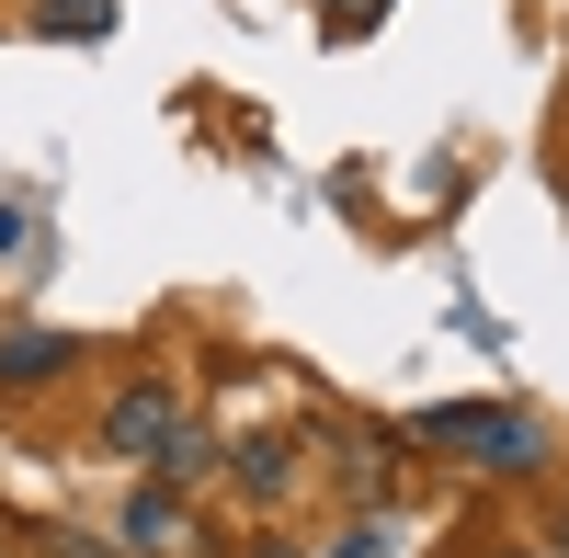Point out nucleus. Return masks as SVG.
I'll return each mask as SVG.
<instances>
[{
    "instance_id": "9d476101",
    "label": "nucleus",
    "mask_w": 569,
    "mask_h": 558,
    "mask_svg": "<svg viewBox=\"0 0 569 558\" xmlns=\"http://www.w3.org/2000/svg\"><path fill=\"white\" fill-rule=\"evenodd\" d=\"M69 558H103V547H69Z\"/></svg>"
},
{
    "instance_id": "9b49d317",
    "label": "nucleus",
    "mask_w": 569,
    "mask_h": 558,
    "mask_svg": "<svg viewBox=\"0 0 569 558\" xmlns=\"http://www.w3.org/2000/svg\"><path fill=\"white\" fill-rule=\"evenodd\" d=\"M525 558H536V547H525Z\"/></svg>"
},
{
    "instance_id": "1a4fd4ad",
    "label": "nucleus",
    "mask_w": 569,
    "mask_h": 558,
    "mask_svg": "<svg viewBox=\"0 0 569 558\" xmlns=\"http://www.w3.org/2000/svg\"><path fill=\"white\" fill-rule=\"evenodd\" d=\"M251 558H297V547H251Z\"/></svg>"
},
{
    "instance_id": "0eeeda50",
    "label": "nucleus",
    "mask_w": 569,
    "mask_h": 558,
    "mask_svg": "<svg viewBox=\"0 0 569 558\" xmlns=\"http://www.w3.org/2000/svg\"><path fill=\"white\" fill-rule=\"evenodd\" d=\"M160 479H171V490H182V479H217V445L182 422V434H171V456H160Z\"/></svg>"
},
{
    "instance_id": "423d86ee",
    "label": "nucleus",
    "mask_w": 569,
    "mask_h": 558,
    "mask_svg": "<svg viewBox=\"0 0 569 558\" xmlns=\"http://www.w3.org/2000/svg\"><path fill=\"white\" fill-rule=\"evenodd\" d=\"M240 490H262V501H273V490H297V445H273V434H262V445L240 456Z\"/></svg>"
},
{
    "instance_id": "f03ea898",
    "label": "nucleus",
    "mask_w": 569,
    "mask_h": 558,
    "mask_svg": "<svg viewBox=\"0 0 569 558\" xmlns=\"http://www.w3.org/2000/svg\"><path fill=\"white\" fill-rule=\"evenodd\" d=\"M171 434H182V399H171V388H126V399L103 410V445L126 456V468H160Z\"/></svg>"
},
{
    "instance_id": "20e7f679",
    "label": "nucleus",
    "mask_w": 569,
    "mask_h": 558,
    "mask_svg": "<svg viewBox=\"0 0 569 558\" xmlns=\"http://www.w3.org/2000/svg\"><path fill=\"white\" fill-rule=\"evenodd\" d=\"M34 34H58V46H91V34H114V0H34Z\"/></svg>"
},
{
    "instance_id": "39448f33",
    "label": "nucleus",
    "mask_w": 569,
    "mask_h": 558,
    "mask_svg": "<svg viewBox=\"0 0 569 558\" xmlns=\"http://www.w3.org/2000/svg\"><path fill=\"white\" fill-rule=\"evenodd\" d=\"M126 536H137V547H171V536H182V501H171V479L126 501Z\"/></svg>"
},
{
    "instance_id": "f257e3e1",
    "label": "nucleus",
    "mask_w": 569,
    "mask_h": 558,
    "mask_svg": "<svg viewBox=\"0 0 569 558\" xmlns=\"http://www.w3.org/2000/svg\"><path fill=\"white\" fill-rule=\"evenodd\" d=\"M421 445L467 456V468H501V479L547 468V434L525 422V410H490V399H445V410H421Z\"/></svg>"
},
{
    "instance_id": "6e6552de",
    "label": "nucleus",
    "mask_w": 569,
    "mask_h": 558,
    "mask_svg": "<svg viewBox=\"0 0 569 558\" xmlns=\"http://www.w3.org/2000/svg\"><path fill=\"white\" fill-rule=\"evenodd\" d=\"M319 12H330V34H342V46H353V34H376V23H388V12H399V0H319Z\"/></svg>"
},
{
    "instance_id": "7ed1b4c3",
    "label": "nucleus",
    "mask_w": 569,
    "mask_h": 558,
    "mask_svg": "<svg viewBox=\"0 0 569 558\" xmlns=\"http://www.w3.org/2000/svg\"><path fill=\"white\" fill-rule=\"evenodd\" d=\"M69 377V331H0V388H58Z\"/></svg>"
}]
</instances>
